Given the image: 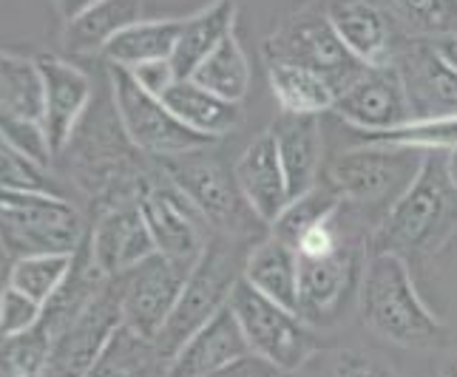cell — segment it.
<instances>
[{"instance_id":"1","label":"cell","mask_w":457,"mask_h":377,"mask_svg":"<svg viewBox=\"0 0 457 377\" xmlns=\"http://www.w3.org/2000/svg\"><path fill=\"white\" fill-rule=\"evenodd\" d=\"M457 233V191L446 153H429L415 184L395 201L372 235V253L420 258L444 250Z\"/></svg>"},{"instance_id":"2","label":"cell","mask_w":457,"mask_h":377,"mask_svg":"<svg viewBox=\"0 0 457 377\" xmlns=\"http://www.w3.org/2000/svg\"><path fill=\"white\" fill-rule=\"evenodd\" d=\"M361 318L370 332L395 347L420 349L444 340V324L423 304L409 273V261L392 253H372L358 287Z\"/></svg>"},{"instance_id":"3","label":"cell","mask_w":457,"mask_h":377,"mask_svg":"<svg viewBox=\"0 0 457 377\" xmlns=\"http://www.w3.org/2000/svg\"><path fill=\"white\" fill-rule=\"evenodd\" d=\"M427 156L429 153L415 148L364 143L338 153L327 165V184L344 204L375 216V222L381 225V218L420 176Z\"/></svg>"},{"instance_id":"4","label":"cell","mask_w":457,"mask_h":377,"mask_svg":"<svg viewBox=\"0 0 457 377\" xmlns=\"http://www.w3.org/2000/svg\"><path fill=\"white\" fill-rule=\"evenodd\" d=\"M86 235L83 216L66 196L0 187V244L9 256H74Z\"/></svg>"},{"instance_id":"5","label":"cell","mask_w":457,"mask_h":377,"mask_svg":"<svg viewBox=\"0 0 457 377\" xmlns=\"http://www.w3.org/2000/svg\"><path fill=\"white\" fill-rule=\"evenodd\" d=\"M245 256H239L236 244L228 239H213L204 247V253L187 273V281L179 292V301L173 307L168 324L160 338L154 340V349L165 364L191 340L204 324H211L230 301L233 287L242 281Z\"/></svg>"},{"instance_id":"6","label":"cell","mask_w":457,"mask_h":377,"mask_svg":"<svg viewBox=\"0 0 457 377\" xmlns=\"http://www.w3.org/2000/svg\"><path fill=\"white\" fill-rule=\"evenodd\" d=\"M228 307L242 329L250 355L281 372H298L319 349L315 329L298 312L264 298L245 278L233 287Z\"/></svg>"},{"instance_id":"7","label":"cell","mask_w":457,"mask_h":377,"mask_svg":"<svg viewBox=\"0 0 457 377\" xmlns=\"http://www.w3.org/2000/svg\"><path fill=\"white\" fill-rule=\"evenodd\" d=\"M112 97L120 128L137 151L156 156V160H173V156L213 145L211 139L194 134L173 117L170 108L139 86L131 71L112 66Z\"/></svg>"},{"instance_id":"8","label":"cell","mask_w":457,"mask_h":377,"mask_svg":"<svg viewBox=\"0 0 457 377\" xmlns=\"http://www.w3.org/2000/svg\"><path fill=\"white\" fill-rule=\"evenodd\" d=\"M267 62H293L324 74L336 83L338 94L350 86L353 77L364 69L344 49V43L329 26L324 9H304L281 23L264 43Z\"/></svg>"},{"instance_id":"9","label":"cell","mask_w":457,"mask_h":377,"mask_svg":"<svg viewBox=\"0 0 457 377\" xmlns=\"http://www.w3.org/2000/svg\"><path fill=\"white\" fill-rule=\"evenodd\" d=\"M191 270L194 266H185L156 253L125 275L114 278L120 290L122 326L131 335L154 343L168 324L173 307H177Z\"/></svg>"},{"instance_id":"10","label":"cell","mask_w":457,"mask_h":377,"mask_svg":"<svg viewBox=\"0 0 457 377\" xmlns=\"http://www.w3.org/2000/svg\"><path fill=\"white\" fill-rule=\"evenodd\" d=\"M162 170L165 179L194 204L213 230L233 235L245 225L242 218L245 199L239 193V187H236V179L208 148L173 156V160H162Z\"/></svg>"},{"instance_id":"11","label":"cell","mask_w":457,"mask_h":377,"mask_svg":"<svg viewBox=\"0 0 457 377\" xmlns=\"http://www.w3.org/2000/svg\"><path fill=\"white\" fill-rule=\"evenodd\" d=\"M122 329L120 290L112 278L103 292L52 340L46 377H88L108 343Z\"/></svg>"},{"instance_id":"12","label":"cell","mask_w":457,"mask_h":377,"mask_svg":"<svg viewBox=\"0 0 457 377\" xmlns=\"http://www.w3.org/2000/svg\"><path fill=\"white\" fill-rule=\"evenodd\" d=\"M139 210L145 216L156 253L185 266H194L199 261L208 247L211 225L165 176L143 182Z\"/></svg>"},{"instance_id":"13","label":"cell","mask_w":457,"mask_h":377,"mask_svg":"<svg viewBox=\"0 0 457 377\" xmlns=\"http://www.w3.org/2000/svg\"><path fill=\"white\" fill-rule=\"evenodd\" d=\"M333 114L361 136L384 134L412 119L406 88L395 62L389 60L384 66L361 69L350 86L338 94Z\"/></svg>"},{"instance_id":"14","label":"cell","mask_w":457,"mask_h":377,"mask_svg":"<svg viewBox=\"0 0 457 377\" xmlns=\"http://www.w3.org/2000/svg\"><path fill=\"white\" fill-rule=\"evenodd\" d=\"M40 117L43 86L37 66L23 57L0 54V134L31 162L46 168L49 148L43 139Z\"/></svg>"},{"instance_id":"15","label":"cell","mask_w":457,"mask_h":377,"mask_svg":"<svg viewBox=\"0 0 457 377\" xmlns=\"http://www.w3.org/2000/svg\"><path fill=\"white\" fill-rule=\"evenodd\" d=\"M35 66L43 86V139L46 148H49V156H60L69 148L77 128H80L91 105L94 88L88 74L62 57L40 54L35 57Z\"/></svg>"},{"instance_id":"16","label":"cell","mask_w":457,"mask_h":377,"mask_svg":"<svg viewBox=\"0 0 457 377\" xmlns=\"http://www.w3.org/2000/svg\"><path fill=\"white\" fill-rule=\"evenodd\" d=\"M364 258L358 250L341 247L333 256L302 258L298 256V316L312 329L333 324L350 295L361 287Z\"/></svg>"},{"instance_id":"17","label":"cell","mask_w":457,"mask_h":377,"mask_svg":"<svg viewBox=\"0 0 457 377\" xmlns=\"http://www.w3.org/2000/svg\"><path fill=\"white\" fill-rule=\"evenodd\" d=\"M88 247L108 278H120L156 256V244L139 210V196L105 204L88 230Z\"/></svg>"},{"instance_id":"18","label":"cell","mask_w":457,"mask_h":377,"mask_svg":"<svg viewBox=\"0 0 457 377\" xmlns=\"http://www.w3.org/2000/svg\"><path fill=\"white\" fill-rule=\"evenodd\" d=\"M392 62L403 80L412 119L457 117V71L435 43H401Z\"/></svg>"},{"instance_id":"19","label":"cell","mask_w":457,"mask_h":377,"mask_svg":"<svg viewBox=\"0 0 457 377\" xmlns=\"http://www.w3.org/2000/svg\"><path fill=\"white\" fill-rule=\"evenodd\" d=\"M324 14L344 49L361 66H384L401 45L378 0H324Z\"/></svg>"},{"instance_id":"20","label":"cell","mask_w":457,"mask_h":377,"mask_svg":"<svg viewBox=\"0 0 457 377\" xmlns=\"http://www.w3.org/2000/svg\"><path fill=\"white\" fill-rule=\"evenodd\" d=\"M233 179L247 204V210L253 213L262 225L270 227L278 218V213L285 210V204L290 201L285 170H281V162H278L276 136L270 128L259 134L253 143L242 151V156L233 165Z\"/></svg>"},{"instance_id":"21","label":"cell","mask_w":457,"mask_h":377,"mask_svg":"<svg viewBox=\"0 0 457 377\" xmlns=\"http://www.w3.org/2000/svg\"><path fill=\"white\" fill-rule=\"evenodd\" d=\"M250 355L247 340L230 307L204 324L185 347L168 360L165 377H219Z\"/></svg>"},{"instance_id":"22","label":"cell","mask_w":457,"mask_h":377,"mask_svg":"<svg viewBox=\"0 0 457 377\" xmlns=\"http://www.w3.org/2000/svg\"><path fill=\"white\" fill-rule=\"evenodd\" d=\"M278 162L285 170L287 196L298 199L319 187L321 162H324V134L319 117H290L281 114L273 125Z\"/></svg>"},{"instance_id":"23","label":"cell","mask_w":457,"mask_h":377,"mask_svg":"<svg viewBox=\"0 0 457 377\" xmlns=\"http://www.w3.org/2000/svg\"><path fill=\"white\" fill-rule=\"evenodd\" d=\"M162 102L182 125H187L194 134L211 139V143L239 128V122L245 117L239 102H228L222 97H216V94L196 86L194 80H177L165 91Z\"/></svg>"},{"instance_id":"24","label":"cell","mask_w":457,"mask_h":377,"mask_svg":"<svg viewBox=\"0 0 457 377\" xmlns=\"http://www.w3.org/2000/svg\"><path fill=\"white\" fill-rule=\"evenodd\" d=\"M242 278L264 298L298 312V253L290 244L267 235L264 242L250 247Z\"/></svg>"},{"instance_id":"25","label":"cell","mask_w":457,"mask_h":377,"mask_svg":"<svg viewBox=\"0 0 457 377\" xmlns=\"http://www.w3.org/2000/svg\"><path fill=\"white\" fill-rule=\"evenodd\" d=\"M267 83L281 114L290 117H321L333 111L338 100L336 83H329L324 74L293 66V62H267Z\"/></svg>"},{"instance_id":"26","label":"cell","mask_w":457,"mask_h":377,"mask_svg":"<svg viewBox=\"0 0 457 377\" xmlns=\"http://www.w3.org/2000/svg\"><path fill=\"white\" fill-rule=\"evenodd\" d=\"M233 23L236 0H213V4L191 14V18H182V31L170 57V66L179 80H187L199 69V62L228 35H233Z\"/></svg>"},{"instance_id":"27","label":"cell","mask_w":457,"mask_h":377,"mask_svg":"<svg viewBox=\"0 0 457 377\" xmlns=\"http://www.w3.org/2000/svg\"><path fill=\"white\" fill-rule=\"evenodd\" d=\"M143 20V0H100L62 29V45L71 54L103 52L120 31Z\"/></svg>"},{"instance_id":"28","label":"cell","mask_w":457,"mask_h":377,"mask_svg":"<svg viewBox=\"0 0 457 377\" xmlns=\"http://www.w3.org/2000/svg\"><path fill=\"white\" fill-rule=\"evenodd\" d=\"M182 31V18H165V20H139L105 45L100 52L108 66L134 71L137 66L156 60H170L177 49Z\"/></svg>"},{"instance_id":"29","label":"cell","mask_w":457,"mask_h":377,"mask_svg":"<svg viewBox=\"0 0 457 377\" xmlns=\"http://www.w3.org/2000/svg\"><path fill=\"white\" fill-rule=\"evenodd\" d=\"M401 43H440L457 35V0H378Z\"/></svg>"},{"instance_id":"30","label":"cell","mask_w":457,"mask_h":377,"mask_svg":"<svg viewBox=\"0 0 457 377\" xmlns=\"http://www.w3.org/2000/svg\"><path fill=\"white\" fill-rule=\"evenodd\" d=\"M196 86L208 88L216 97H222L228 102H245L253 71H250V60L242 49V43L236 35H228L216 49L199 62V69L187 77Z\"/></svg>"},{"instance_id":"31","label":"cell","mask_w":457,"mask_h":377,"mask_svg":"<svg viewBox=\"0 0 457 377\" xmlns=\"http://www.w3.org/2000/svg\"><path fill=\"white\" fill-rule=\"evenodd\" d=\"M341 208H344V201L329 184L312 187L310 193L290 199L285 204V210H281L278 218L270 225V235L295 250V244L302 242V235H307L312 227L329 222V218H336Z\"/></svg>"},{"instance_id":"32","label":"cell","mask_w":457,"mask_h":377,"mask_svg":"<svg viewBox=\"0 0 457 377\" xmlns=\"http://www.w3.org/2000/svg\"><path fill=\"white\" fill-rule=\"evenodd\" d=\"M165 360L156 355L154 343L120 329L88 377H165Z\"/></svg>"},{"instance_id":"33","label":"cell","mask_w":457,"mask_h":377,"mask_svg":"<svg viewBox=\"0 0 457 377\" xmlns=\"http://www.w3.org/2000/svg\"><path fill=\"white\" fill-rule=\"evenodd\" d=\"M74 256H62V253H43V256H23L14 258L9 266L6 284L21 290L29 295L31 301L37 304H49L52 295L62 287L69 270H71Z\"/></svg>"},{"instance_id":"34","label":"cell","mask_w":457,"mask_h":377,"mask_svg":"<svg viewBox=\"0 0 457 377\" xmlns=\"http://www.w3.org/2000/svg\"><path fill=\"white\" fill-rule=\"evenodd\" d=\"M372 145H395V148H415L423 153H449L457 148V117L440 119H409L403 125L384 134L364 136Z\"/></svg>"},{"instance_id":"35","label":"cell","mask_w":457,"mask_h":377,"mask_svg":"<svg viewBox=\"0 0 457 377\" xmlns=\"http://www.w3.org/2000/svg\"><path fill=\"white\" fill-rule=\"evenodd\" d=\"M52 338L37 326L21 338H0V377H46Z\"/></svg>"},{"instance_id":"36","label":"cell","mask_w":457,"mask_h":377,"mask_svg":"<svg viewBox=\"0 0 457 377\" xmlns=\"http://www.w3.org/2000/svg\"><path fill=\"white\" fill-rule=\"evenodd\" d=\"M43 318V304L9 284L0 287V338H21L35 332Z\"/></svg>"},{"instance_id":"37","label":"cell","mask_w":457,"mask_h":377,"mask_svg":"<svg viewBox=\"0 0 457 377\" xmlns=\"http://www.w3.org/2000/svg\"><path fill=\"white\" fill-rule=\"evenodd\" d=\"M329 377H395L381 360L358 349H338L329 364Z\"/></svg>"},{"instance_id":"38","label":"cell","mask_w":457,"mask_h":377,"mask_svg":"<svg viewBox=\"0 0 457 377\" xmlns=\"http://www.w3.org/2000/svg\"><path fill=\"white\" fill-rule=\"evenodd\" d=\"M131 77L148 94H154V97H160V100L165 97V91L179 80L177 71L170 66V60H156V62H145V66H137Z\"/></svg>"},{"instance_id":"39","label":"cell","mask_w":457,"mask_h":377,"mask_svg":"<svg viewBox=\"0 0 457 377\" xmlns=\"http://www.w3.org/2000/svg\"><path fill=\"white\" fill-rule=\"evenodd\" d=\"M293 372H281L267 360L256 357V355H247L245 360H239L236 366H230L228 372H222L219 377H290Z\"/></svg>"},{"instance_id":"40","label":"cell","mask_w":457,"mask_h":377,"mask_svg":"<svg viewBox=\"0 0 457 377\" xmlns=\"http://www.w3.org/2000/svg\"><path fill=\"white\" fill-rule=\"evenodd\" d=\"M94 4H100V0H54V6L60 12V18L62 20H74L77 14H83L86 9H91Z\"/></svg>"},{"instance_id":"41","label":"cell","mask_w":457,"mask_h":377,"mask_svg":"<svg viewBox=\"0 0 457 377\" xmlns=\"http://www.w3.org/2000/svg\"><path fill=\"white\" fill-rule=\"evenodd\" d=\"M435 49L440 52V57H444L449 66L457 71V35H452V37H446V40H440V43H435Z\"/></svg>"},{"instance_id":"42","label":"cell","mask_w":457,"mask_h":377,"mask_svg":"<svg viewBox=\"0 0 457 377\" xmlns=\"http://www.w3.org/2000/svg\"><path fill=\"white\" fill-rule=\"evenodd\" d=\"M446 174H449V179H452V184H454V191H457V148L446 153Z\"/></svg>"},{"instance_id":"43","label":"cell","mask_w":457,"mask_h":377,"mask_svg":"<svg viewBox=\"0 0 457 377\" xmlns=\"http://www.w3.org/2000/svg\"><path fill=\"white\" fill-rule=\"evenodd\" d=\"M440 377H457V355L444 366V374H440Z\"/></svg>"}]
</instances>
